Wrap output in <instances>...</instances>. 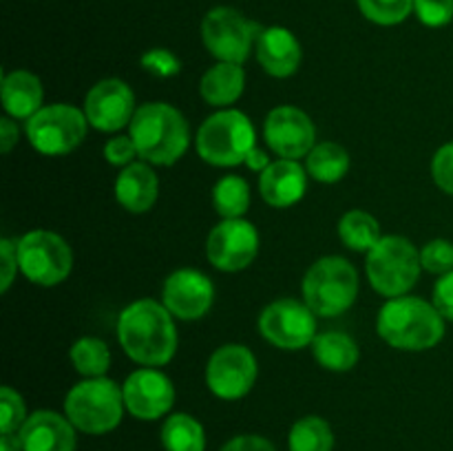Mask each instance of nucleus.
I'll return each instance as SVG.
<instances>
[{"label": "nucleus", "mask_w": 453, "mask_h": 451, "mask_svg": "<svg viewBox=\"0 0 453 451\" xmlns=\"http://www.w3.org/2000/svg\"><path fill=\"white\" fill-rule=\"evenodd\" d=\"M135 157L140 155H137V146L131 135H115L104 144V159L111 166L127 168L128 164L135 162Z\"/></svg>", "instance_id": "e433bc0d"}, {"label": "nucleus", "mask_w": 453, "mask_h": 451, "mask_svg": "<svg viewBox=\"0 0 453 451\" xmlns=\"http://www.w3.org/2000/svg\"><path fill=\"white\" fill-rule=\"evenodd\" d=\"M420 270H423L420 250H416L414 243L401 234L383 237L367 252V281L380 296L388 299L405 296L418 281Z\"/></svg>", "instance_id": "0eeeda50"}, {"label": "nucleus", "mask_w": 453, "mask_h": 451, "mask_svg": "<svg viewBox=\"0 0 453 451\" xmlns=\"http://www.w3.org/2000/svg\"><path fill=\"white\" fill-rule=\"evenodd\" d=\"M219 451H277V447L264 436H257V433H243V436H234L233 440L226 442Z\"/></svg>", "instance_id": "ea45409f"}, {"label": "nucleus", "mask_w": 453, "mask_h": 451, "mask_svg": "<svg viewBox=\"0 0 453 451\" xmlns=\"http://www.w3.org/2000/svg\"><path fill=\"white\" fill-rule=\"evenodd\" d=\"M88 126L102 133H118L131 126L135 115V93L124 80L106 78L88 88L82 106Z\"/></svg>", "instance_id": "2eb2a0df"}, {"label": "nucleus", "mask_w": 453, "mask_h": 451, "mask_svg": "<svg viewBox=\"0 0 453 451\" xmlns=\"http://www.w3.org/2000/svg\"><path fill=\"white\" fill-rule=\"evenodd\" d=\"M69 356L75 371L87 376V378H100L111 367L109 345L104 340L96 339V336H82L80 340H75Z\"/></svg>", "instance_id": "c756f323"}, {"label": "nucleus", "mask_w": 453, "mask_h": 451, "mask_svg": "<svg viewBox=\"0 0 453 451\" xmlns=\"http://www.w3.org/2000/svg\"><path fill=\"white\" fill-rule=\"evenodd\" d=\"M305 171L314 181L336 184L349 171V153L336 141H321L305 157Z\"/></svg>", "instance_id": "393cba45"}, {"label": "nucleus", "mask_w": 453, "mask_h": 451, "mask_svg": "<svg viewBox=\"0 0 453 451\" xmlns=\"http://www.w3.org/2000/svg\"><path fill=\"white\" fill-rule=\"evenodd\" d=\"M432 303L438 312L442 314L445 321H453V270L451 272L442 274L434 286Z\"/></svg>", "instance_id": "58836bf2"}, {"label": "nucleus", "mask_w": 453, "mask_h": 451, "mask_svg": "<svg viewBox=\"0 0 453 451\" xmlns=\"http://www.w3.org/2000/svg\"><path fill=\"white\" fill-rule=\"evenodd\" d=\"M261 29L233 7H215L203 16L202 40L211 56L219 62L243 65L257 44Z\"/></svg>", "instance_id": "9d476101"}, {"label": "nucleus", "mask_w": 453, "mask_h": 451, "mask_svg": "<svg viewBox=\"0 0 453 451\" xmlns=\"http://www.w3.org/2000/svg\"><path fill=\"white\" fill-rule=\"evenodd\" d=\"M243 88H246V71L242 65L233 62H217L202 75L199 82L203 102L217 109H230L243 96Z\"/></svg>", "instance_id": "5701e85b"}, {"label": "nucleus", "mask_w": 453, "mask_h": 451, "mask_svg": "<svg viewBox=\"0 0 453 451\" xmlns=\"http://www.w3.org/2000/svg\"><path fill=\"white\" fill-rule=\"evenodd\" d=\"M212 203L221 219H242L250 208V186L239 175L221 177L212 188Z\"/></svg>", "instance_id": "cd10ccee"}, {"label": "nucleus", "mask_w": 453, "mask_h": 451, "mask_svg": "<svg viewBox=\"0 0 453 451\" xmlns=\"http://www.w3.org/2000/svg\"><path fill=\"white\" fill-rule=\"evenodd\" d=\"M270 164L273 162H270V157L265 155V150H261L259 146H255V149H252L246 157V166L250 168L252 172H264Z\"/></svg>", "instance_id": "79ce46f5"}, {"label": "nucleus", "mask_w": 453, "mask_h": 451, "mask_svg": "<svg viewBox=\"0 0 453 451\" xmlns=\"http://www.w3.org/2000/svg\"><path fill=\"white\" fill-rule=\"evenodd\" d=\"M420 264L427 272L442 274L451 272L453 270V243L447 239H432L427 246L420 250Z\"/></svg>", "instance_id": "473e14b6"}, {"label": "nucleus", "mask_w": 453, "mask_h": 451, "mask_svg": "<svg viewBox=\"0 0 453 451\" xmlns=\"http://www.w3.org/2000/svg\"><path fill=\"white\" fill-rule=\"evenodd\" d=\"M259 334L279 349H301L317 339V314L299 299H277L259 314Z\"/></svg>", "instance_id": "9b49d317"}, {"label": "nucleus", "mask_w": 453, "mask_h": 451, "mask_svg": "<svg viewBox=\"0 0 453 451\" xmlns=\"http://www.w3.org/2000/svg\"><path fill=\"white\" fill-rule=\"evenodd\" d=\"M159 197L157 172L146 162H133L115 180V199L128 212H149Z\"/></svg>", "instance_id": "412c9836"}, {"label": "nucleus", "mask_w": 453, "mask_h": 451, "mask_svg": "<svg viewBox=\"0 0 453 451\" xmlns=\"http://www.w3.org/2000/svg\"><path fill=\"white\" fill-rule=\"evenodd\" d=\"M0 451H22L20 432L0 433Z\"/></svg>", "instance_id": "37998d69"}, {"label": "nucleus", "mask_w": 453, "mask_h": 451, "mask_svg": "<svg viewBox=\"0 0 453 451\" xmlns=\"http://www.w3.org/2000/svg\"><path fill=\"white\" fill-rule=\"evenodd\" d=\"M87 128L88 119L84 111L71 104H49L27 119L25 133L40 155L60 157L82 144Z\"/></svg>", "instance_id": "1a4fd4ad"}, {"label": "nucleus", "mask_w": 453, "mask_h": 451, "mask_svg": "<svg viewBox=\"0 0 453 451\" xmlns=\"http://www.w3.org/2000/svg\"><path fill=\"white\" fill-rule=\"evenodd\" d=\"M159 440H162L166 451H203L206 449V432H203L202 423L190 414H171L162 424L159 432Z\"/></svg>", "instance_id": "a878e982"}, {"label": "nucleus", "mask_w": 453, "mask_h": 451, "mask_svg": "<svg viewBox=\"0 0 453 451\" xmlns=\"http://www.w3.org/2000/svg\"><path fill=\"white\" fill-rule=\"evenodd\" d=\"M261 69L273 78H290L299 71L303 49L296 35L286 27H265L255 44Z\"/></svg>", "instance_id": "a211bd4d"}, {"label": "nucleus", "mask_w": 453, "mask_h": 451, "mask_svg": "<svg viewBox=\"0 0 453 451\" xmlns=\"http://www.w3.org/2000/svg\"><path fill=\"white\" fill-rule=\"evenodd\" d=\"M268 149L281 159L308 157L317 146V128L310 115L296 106H277L264 122Z\"/></svg>", "instance_id": "4468645a"}, {"label": "nucleus", "mask_w": 453, "mask_h": 451, "mask_svg": "<svg viewBox=\"0 0 453 451\" xmlns=\"http://www.w3.org/2000/svg\"><path fill=\"white\" fill-rule=\"evenodd\" d=\"M197 155L217 168L246 164L248 153L257 146V133L250 118L237 109H221L199 126L195 137Z\"/></svg>", "instance_id": "39448f33"}, {"label": "nucleus", "mask_w": 453, "mask_h": 451, "mask_svg": "<svg viewBox=\"0 0 453 451\" xmlns=\"http://www.w3.org/2000/svg\"><path fill=\"white\" fill-rule=\"evenodd\" d=\"M259 233L250 221L221 219L206 239V256L221 272H239L255 261Z\"/></svg>", "instance_id": "ddd939ff"}, {"label": "nucleus", "mask_w": 453, "mask_h": 451, "mask_svg": "<svg viewBox=\"0 0 453 451\" xmlns=\"http://www.w3.org/2000/svg\"><path fill=\"white\" fill-rule=\"evenodd\" d=\"M255 380L257 358L246 345H221L208 358L206 385L221 401H239L248 396Z\"/></svg>", "instance_id": "f8f14e48"}, {"label": "nucleus", "mask_w": 453, "mask_h": 451, "mask_svg": "<svg viewBox=\"0 0 453 451\" xmlns=\"http://www.w3.org/2000/svg\"><path fill=\"white\" fill-rule=\"evenodd\" d=\"M16 144H18V124L13 122V118L4 115V118L0 119V150H3L4 155H9Z\"/></svg>", "instance_id": "a19ab883"}, {"label": "nucleus", "mask_w": 453, "mask_h": 451, "mask_svg": "<svg viewBox=\"0 0 453 451\" xmlns=\"http://www.w3.org/2000/svg\"><path fill=\"white\" fill-rule=\"evenodd\" d=\"M358 296V272L345 256H321L303 277V301L317 317L345 314Z\"/></svg>", "instance_id": "423d86ee"}, {"label": "nucleus", "mask_w": 453, "mask_h": 451, "mask_svg": "<svg viewBox=\"0 0 453 451\" xmlns=\"http://www.w3.org/2000/svg\"><path fill=\"white\" fill-rule=\"evenodd\" d=\"M363 16L376 25H401L414 11V0H357Z\"/></svg>", "instance_id": "7c9ffc66"}, {"label": "nucleus", "mask_w": 453, "mask_h": 451, "mask_svg": "<svg viewBox=\"0 0 453 451\" xmlns=\"http://www.w3.org/2000/svg\"><path fill=\"white\" fill-rule=\"evenodd\" d=\"M0 96H3L4 111L13 119H29L42 109V82L31 71L16 69L12 73H4Z\"/></svg>", "instance_id": "4be33fe9"}, {"label": "nucleus", "mask_w": 453, "mask_h": 451, "mask_svg": "<svg viewBox=\"0 0 453 451\" xmlns=\"http://www.w3.org/2000/svg\"><path fill=\"white\" fill-rule=\"evenodd\" d=\"M376 332L388 345L405 352L436 348L445 336V318L418 296L388 299L376 318Z\"/></svg>", "instance_id": "7ed1b4c3"}, {"label": "nucleus", "mask_w": 453, "mask_h": 451, "mask_svg": "<svg viewBox=\"0 0 453 451\" xmlns=\"http://www.w3.org/2000/svg\"><path fill=\"white\" fill-rule=\"evenodd\" d=\"M310 348H312L314 361L327 371H349L361 358L357 340L345 332H321Z\"/></svg>", "instance_id": "b1692460"}, {"label": "nucleus", "mask_w": 453, "mask_h": 451, "mask_svg": "<svg viewBox=\"0 0 453 451\" xmlns=\"http://www.w3.org/2000/svg\"><path fill=\"white\" fill-rule=\"evenodd\" d=\"M414 13L425 27L438 29L453 20V0H414Z\"/></svg>", "instance_id": "f704fd0d"}, {"label": "nucleus", "mask_w": 453, "mask_h": 451, "mask_svg": "<svg viewBox=\"0 0 453 451\" xmlns=\"http://www.w3.org/2000/svg\"><path fill=\"white\" fill-rule=\"evenodd\" d=\"M22 451H75V427L58 411L40 409L27 418L20 429Z\"/></svg>", "instance_id": "6ab92c4d"}, {"label": "nucleus", "mask_w": 453, "mask_h": 451, "mask_svg": "<svg viewBox=\"0 0 453 451\" xmlns=\"http://www.w3.org/2000/svg\"><path fill=\"white\" fill-rule=\"evenodd\" d=\"M124 409V389L106 376L80 380L65 398L66 418L78 432L91 436L113 432L122 423Z\"/></svg>", "instance_id": "20e7f679"}, {"label": "nucleus", "mask_w": 453, "mask_h": 451, "mask_svg": "<svg viewBox=\"0 0 453 451\" xmlns=\"http://www.w3.org/2000/svg\"><path fill=\"white\" fill-rule=\"evenodd\" d=\"M18 265L27 281L51 287L69 279L73 250L51 230H31L18 239Z\"/></svg>", "instance_id": "6e6552de"}, {"label": "nucleus", "mask_w": 453, "mask_h": 451, "mask_svg": "<svg viewBox=\"0 0 453 451\" xmlns=\"http://www.w3.org/2000/svg\"><path fill=\"white\" fill-rule=\"evenodd\" d=\"M432 177L442 193L453 197V141H447L436 150L432 159Z\"/></svg>", "instance_id": "c9c22d12"}, {"label": "nucleus", "mask_w": 453, "mask_h": 451, "mask_svg": "<svg viewBox=\"0 0 453 451\" xmlns=\"http://www.w3.org/2000/svg\"><path fill=\"white\" fill-rule=\"evenodd\" d=\"M118 340L124 352L144 367H162L177 352L175 317L155 299L133 301L118 317Z\"/></svg>", "instance_id": "f257e3e1"}, {"label": "nucleus", "mask_w": 453, "mask_h": 451, "mask_svg": "<svg viewBox=\"0 0 453 451\" xmlns=\"http://www.w3.org/2000/svg\"><path fill=\"white\" fill-rule=\"evenodd\" d=\"M140 65L142 69L149 71L150 75L162 80L175 78V75L181 71L180 57H177L171 49H164V47L149 49V51L140 57Z\"/></svg>", "instance_id": "72a5a7b5"}, {"label": "nucleus", "mask_w": 453, "mask_h": 451, "mask_svg": "<svg viewBox=\"0 0 453 451\" xmlns=\"http://www.w3.org/2000/svg\"><path fill=\"white\" fill-rule=\"evenodd\" d=\"M290 451H332L334 449V432L330 423L319 416L299 418L288 436Z\"/></svg>", "instance_id": "c85d7f7f"}, {"label": "nucleus", "mask_w": 453, "mask_h": 451, "mask_svg": "<svg viewBox=\"0 0 453 451\" xmlns=\"http://www.w3.org/2000/svg\"><path fill=\"white\" fill-rule=\"evenodd\" d=\"M308 171L299 159H281L259 172V193L273 208H290L303 199L308 188Z\"/></svg>", "instance_id": "aec40b11"}, {"label": "nucleus", "mask_w": 453, "mask_h": 451, "mask_svg": "<svg viewBox=\"0 0 453 451\" xmlns=\"http://www.w3.org/2000/svg\"><path fill=\"white\" fill-rule=\"evenodd\" d=\"M128 135L137 146L142 162L173 166L190 146V126L184 113L166 102H146L135 111Z\"/></svg>", "instance_id": "f03ea898"}, {"label": "nucleus", "mask_w": 453, "mask_h": 451, "mask_svg": "<svg viewBox=\"0 0 453 451\" xmlns=\"http://www.w3.org/2000/svg\"><path fill=\"white\" fill-rule=\"evenodd\" d=\"M0 292H7L9 286L13 283V277L20 270L18 265V241H12V239L4 237L0 241Z\"/></svg>", "instance_id": "4c0bfd02"}, {"label": "nucleus", "mask_w": 453, "mask_h": 451, "mask_svg": "<svg viewBox=\"0 0 453 451\" xmlns=\"http://www.w3.org/2000/svg\"><path fill=\"white\" fill-rule=\"evenodd\" d=\"M215 301V286L208 274L195 268H181L164 281L162 303L180 321H197L206 317Z\"/></svg>", "instance_id": "dca6fc26"}, {"label": "nucleus", "mask_w": 453, "mask_h": 451, "mask_svg": "<svg viewBox=\"0 0 453 451\" xmlns=\"http://www.w3.org/2000/svg\"><path fill=\"white\" fill-rule=\"evenodd\" d=\"M339 237L349 250L370 252L383 239V234H380V224L374 215L361 210V208H354L341 217Z\"/></svg>", "instance_id": "bb28decb"}, {"label": "nucleus", "mask_w": 453, "mask_h": 451, "mask_svg": "<svg viewBox=\"0 0 453 451\" xmlns=\"http://www.w3.org/2000/svg\"><path fill=\"white\" fill-rule=\"evenodd\" d=\"M124 405L137 420H157L175 405V387L171 378L155 367L135 370L124 380Z\"/></svg>", "instance_id": "f3484780"}, {"label": "nucleus", "mask_w": 453, "mask_h": 451, "mask_svg": "<svg viewBox=\"0 0 453 451\" xmlns=\"http://www.w3.org/2000/svg\"><path fill=\"white\" fill-rule=\"evenodd\" d=\"M27 418L29 416H27V407L20 394L9 385L0 387V433L20 432Z\"/></svg>", "instance_id": "2f4dec72"}]
</instances>
